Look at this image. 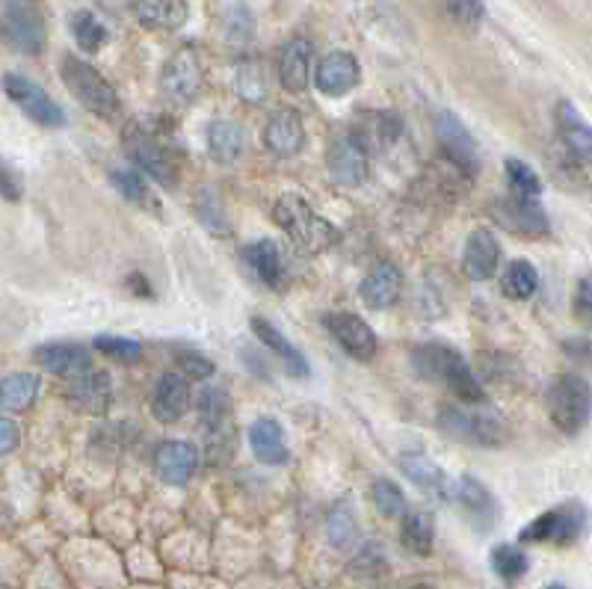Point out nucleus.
I'll list each match as a JSON object with an SVG mask.
<instances>
[{
	"instance_id": "f257e3e1",
	"label": "nucleus",
	"mask_w": 592,
	"mask_h": 589,
	"mask_svg": "<svg viewBox=\"0 0 592 589\" xmlns=\"http://www.w3.org/2000/svg\"><path fill=\"white\" fill-rule=\"evenodd\" d=\"M412 368L418 370V377L444 385L456 401H483V385H480L477 373L468 368L466 358L459 356L454 347H447V344H421L412 353Z\"/></svg>"
},
{
	"instance_id": "f704fd0d",
	"label": "nucleus",
	"mask_w": 592,
	"mask_h": 589,
	"mask_svg": "<svg viewBox=\"0 0 592 589\" xmlns=\"http://www.w3.org/2000/svg\"><path fill=\"white\" fill-rule=\"evenodd\" d=\"M454 501L462 506V510H468V516H474L483 527H489L497 518V504L495 498H492V492H489L480 480L468 477V474L456 480Z\"/></svg>"
},
{
	"instance_id": "b1692460",
	"label": "nucleus",
	"mask_w": 592,
	"mask_h": 589,
	"mask_svg": "<svg viewBox=\"0 0 592 589\" xmlns=\"http://www.w3.org/2000/svg\"><path fill=\"white\" fill-rule=\"evenodd\" d=\"M65 397L89 415H104L113 401V379L104 370H86L81 377H72L65 385Z\"/></svg>"
},
{
	"instance_id": "bf43d9fd",
	"label": "nucleus",
	"mask_w": 592,
	"mask_h": 589,
	"mask_svg": "<svg viewBox=\"0 0 592 589\" xmlns=\"http://www.w3.org/2000/svg\"><path fill=\"white\" fill-rule=\"evenodd\" d=\"M548 589H566V587H560V584H551Z\"/></svg>"
},
{
	"instance_id": "39448f33",
	"label": "nucleus",
	"mask_w": 592,
	"mask_h": 589,
	"mask_svg": "<svg viewBox=\"0 0 592 589\" xmlns=\"http://www.w3.org/2000/svg\"><path fill=\"white\" fill-rule=\"evenodd\" d=\"M548 415L563 435H578L592 415V389L581 373H560L548 389Z\"/></svg>"
},
{
	"instance_id": "7ed1b4c3",
	"label": "nucleus",
	"mask_w": 592,
	"mask_h": 589,
	"mask_svg": "<svg viewBox=\"0 0 592 589\" xmlns=\"http://www.w3.org/2000/svg\"><path fill=\"white\" fill-rule=\"evenodd\" d=\"M122 148L131 158V163L146 175L148 181H158L163 187H175L178 184V158L166 139L160 137L155 127L137 125L131 122L122 134Z\"/></svg>"
},
{
	"instance_id": "49530a36",
	"label": "nucleus",
	"mask_w": 592,
	"mask_h": 589,
	"mask_svg": "<svg viewBox=\"0 0 592 589\" xmlns=\"http://www.w3.org/2000/svg\"><path fill=\"white\" fill-rule=\"evenodd\" d=\"M193 205H196V217H199V222L208 232H229V220L222 213V201L213 189H199Z\"/></svg>"
},
{
	"instance_id": "1a4fd4ad",
	"label": "nucleus",
	"mask_w": 592,
	"mask_h": 589,
	"mask_svg": "<svg viewBox=\"0 0 592 589\" xmlns=\"http://www.w3.org/2000/svg\"><path fill=\"white\" fill-rule=\"evenodd\" d=\"M583 510L578 504L554 506L548 513H542L540 518H533L521 533L518 542H554V545H571L575 539L581 537L583 530Z\"/></svg>"
},
{
	"instance_id": "dca6fc26",
	"label": "nucleus",
	"mask_w": 592,
	"mask_h": 589,
	"mask_svg": "<svg viewBox=\"0 0 592 589\" xmlns=\"http://www.w3.org/2000/svg\"><path fill=\"white\" fill-rule=\"evenodd\" d=\"M201 453L193 442H184V439H166V442L158 444L155 451V471L163 483L170 486H184L190 483V477L199 468Z\"/></svg>"
},
{
	"instance_id": "4468645a",
	"label": "nucleus",
	"mask_w": 592,
	"mask_h": 589,
	"mask_svg": "<svg viewBox=\"0 0 592 589\" xmlns=\"http://www.w3.org/2000/svg\"><path fill=\"white\" fill-rule=\"evenodd\" d=\"M435 137H439V148L444 158H451L456 167H462L474 179L480 169V158H477V143L468 134V127L451 113V110H439L433 119Z\"/></svg>"
},
{
	"instance_id": "e433bc0d",
	"label": "nucleus",
	"mask_w": 592,
	"mask_h": 589,
	"mask_svg": "<svg viewBox=\"0 0 592 589\" xmlns=\"http://www.w3.org/2000/svg\"><path fill=\"white\" fill-rule=\"evenodd\" d=\"M36 394H39V377L36 373H10V377L0 379V409H30Z\"/></svg>"
},
{
	"instance_id": "4be33fe9",
	"label": "nucleus",
	"mask_w": 592,
	"mask_h": 589,
	"mask_svg": "<svg viewBox=\"0 0 592 589\" xmlns=\"http://www.w3.org/2000/svg\"><path fill=\"white\" fill-rule=\"evenodd\" d=\"M353 137H359L368 151H382L392 148L403 137V119L394 110H361L353 119Z\"/></svg>"
},
{
	"instance_id": "6e6552de",
	"label": "nucleus",
	"mask_w": 592,
	"mask_h": 589,
	"mask_svg": "<svg viewBox=\"0 0 592 589\" xmlns=\"http://www.w3.org/2000/svg\"><path fill=\"white\" fill-rule=\"evenodd\" d=\"M0 86H3V93H7V98H10L12 105L18 107L24 116L30 119V122H36L39 127H48V131H53V127L65 125L63 107L57 105L51 95L45 93L42 86L33 84L30 77L10 72V74H3Z\"/></svg>"
},
{
	"instance_id": "2eb2a0df",
	"label": "nucleus",
	"mask_w": 592,
	"mask_h": 589,
	"mask_svg": "<svg viewBox=\"0 0 592 589\" xmlns=\"http://www.w3.org/2000/svg\"><path fill=\"white\" fill-rule=\"evenodd\" d=\"M196 415L205 435H208V451L217 447V442H232V397L220 385H208L196 394Z\"/></svg>"
},
{
	"instance_id": "412c9836",
	"label": "nucleus",
	"mask_w": 592,
	"mask_h": 589,
	"mask_svg": "<svg viewBox=\"0 0 592 589\" xmlns=\"http://www.w3.org/2000/svg\"><path fill=\"white\" fill-rule=\"evenodd\" d=\"M33 361L53 377H81L92 370V356L89 349L74 344V341H51L42 347L33 349Z\"/></svg>"
},
{
	"instance_id": "7c9ffc66",
	"label": "nucleus",
	"mask_w": 592,
	"mask_h": 589,
	"mask_svg": "<svg viewBox=\"0 0 592 589\" xmlns=\"http://www.w3.org/2000/svg\"><path fill=\"white\" fill-rule=\"evenodd\" d=\"M252 332L270 353H275V356L282 358V365L287 368V373H294V377L299 379L308 377L306 356H303V353H299V349H296L294 344L270 323V320H264V317H252Z\"/></svg>"
},
{
	"instance_id": "f3484780",
	"label": "nucleus",
	"mask_w": 592,
	"mask_h": 589,
	"mask_svg": "<svg viewBox=\"0 0 592 589\" xmlns=\"http://www.w3.org/2000/svg\"><path fill=\"white\" fill-rule=\"evenodd\" d=\"M326 329L332 338L338 341V347L353 356L356 361H370L377 356V332L361 320L359 315H349V311H338V315L326 317Z\"/></svg>"
},
{
	"instance_id": "a18cd8bd",
	"label": "nucleus",
	"mask_w": 592,
	"mask_h": 589,
	"mask_svg": "<svg viewBox=\"0 0 592 589\" xmlns=\"http://www.w3.org/2000/svg\"><path fill=\"white\" fill-rule=\"evenodd\" d=\"M92 347H96L101 356L119 361V365H137L139 358H143V344H139L137 338L98 335Z\"/></svg>"
},
{
	"instance_id": "8fccbe9b",
	"label": "nucleus",
	"mask_w": 592,
	"mask_h": 589,
	"mask_svg": "<svg viewBox=\"0 0 592 589\" xmlns=\"http://www.w3.org/2000/svg\"><path fill=\"white\" fill-rule=\"evenodd\" d=\"M172 358H175V368L184 373L187 379H208L213 377V361L208 356H201V353H196V349H187V347H178L175 353H172Z\"/></svg>"
},
{
	"instance_id": "cd10ccee",
	"label": "nucleus",
	"mask_w": 592,
	"mask_h": 589,
	"mask_svg": "<svg viewBox=\"0 0 592 589\" xmlns=\"http://www.w3.org/2000/svg\"><path fill=\"white\" fill-rule=\"evenodd\" d=\"M311 65H314V45L308 39H291L279 53V84L287 93H303L311 81Z\"/></svg>"
},
{
	"instance_id": "13d9d810",
	"label": "nucleus",
	"mask_w": 592,
	"mask_h": 589,
	"mask_svg": "<svg viewBox=\"0 0 592 589\" xmlns=\"http://www.w3.org/2000/svg\"><path fill=\"white\" fill-rule=\"evenodd\" d=\"M7 521H10V516H7V506L0 504V530L7 527Z\"/></svg>"
},
{
	"instance_id": "6e6d98bb",
	"label": "nucleus",
	"mask_w": 592,
	"mask_h": 589,
	"mask_svg": "<svg viewBox=\"0 0 592 589\" xmlns=\"http://www.w3.org/2000/svg\"><path fill=\"white\" fill-rule=\"evenodd\" d=\"M127 284H131V291H134V294L151 296V284H148L146 279H143V275H139V273L131 275V279H127Z\"/></svg>"
},
{
	"instance_id": "a19ab883",
	"label": "nucleus",
	"mask_w": 592,
	"mask_h": 589,
	"mask_svg": "<svg viewBox=\"0 0 592 589\" xmlns=\"http://www.w3.org/2000/svg\"><path fill=\"white\" fill-rule=\"evenodd\" d=\"M72 36L74 42H77V48L86 53H96L101 51L107 45V27L101 22H98L92 12H74L72 15Z\"/></svg>"
},
{
	"instance_id": "a211bd4d",
	"label": "nucleus",
	"mask_w": 592,
	"mask_h": 589,
	"mask_svg": "<svg viewBox=\"0 0 592 589\" xmlns=\"http://www.w3.org/2000/svg\"><path fill=\"white\" fill-rule=\"evenodd\" d=\"M193 406V391L190 379L178 373V370H170L158 379L155 385V394H151V415L158 418L160 424H175L181 421Z\"/></svg>"
},
{
	"instance_id": "603ef678",
	"label": "nucleus",
	"mask_w": 592,
	"mask_h": 589,
	"mask_svg": "<svg viewBox=\"0 0 592 589\" xmlns=\"http://www.w3.org/2000/svg\"><path fill=\"white\" fill-rule=\"evenodd\" d=\"M575 317L583 327L592 329V275H583L575 287Z\"/></svg>"
},
{
	"instance_id": "20e7f679",
	"label": "nucleus",
	"mask_w": 592,
	"mask_h": 589,
	"mask_svg": "<svg viewBox=\"0 0 592 589\" xmlns=\"http://www.w3.org/2000/svg\"><path fill=\"white\" fill-rule=\"evenodd\" d=\"M60 77H63V84L69 86V93H72L89 113H96V116L101 119L119 116L122 101H119L116 89L110 86V81L98 72L96 65L86 63L81 57H74V53H65L63 63H60Z\"/></svg>"
},
{
	"instance_id": "6ab92c4d",
	"label": "nucleus",
	"mask_w": 592,
	"mask_h": 589,
	"mask_svg": "<svg viewBox=\"0 0 592 589\" xmlns=\"http://www.w3.org/2000/svg\"><path fill=\"white\" fill-rule=\"evenodd\" d=\"M261 139H264V146L273 151L275 158H294L306 146L303 116L296 113L294 107H279L273 116L267 119Z\"/></svg>"
},
{
	"instance_id": "c03bdc74",
	"label": "nucleus",
	"mask_w": 592,
	"mask_h": 589,
	"mask_svg": "<svg viewBox=\"0 0 592 589\" xmlns=\"http://www.w3.org/2000/svg\"><path fill=\"white\" fill-rule=\"evenodd\" d=\"M222 33H225V39L234 45L249 42V39L255 36L252 10L244 7V3H232L229 10L222 12Z\"/></svg>"
},
{
	"instance_id": "5fc2aeb1",
	"label": "nucleus",
	"mask_w": 592,
	"mask_h": 589,
	"mask_svg": "<svg viewBox=\"0 0 592 589\" xmlns=\"http://www.w3.org/2000/svg\"><path fill=\"white\" fill-rule=\"evenodd\" d=\"M566 356L575 361H592V344L590 341H566Z\"/></svg>"
},
{
	"instance_id": "a878e982",
	"label": "nucleus",
	"mask_w": 592,
	"mask_h": 589,
	"mask_svg": "<svg viewBox=\"0 0 592 589\" xmlns=\"http://www.w3.org/2000/svg\"><path fill=\"white\" fill-rule=\"evenodd\" d=\"M400 468L418 489L427 492V495L442 498V501H454L456 483L444 474L442 465L433 463L430 456H423V453H403Z\"/></svg>"
},
{
	"instance_id": "f03ea898",
	"label": "nucleus",
	"mask_w": 592,
	"mask_h": 589,
	"mask_svg": "<svg viewBox=\"0 0 592 589\" xmlns=\"http://www.w3.org/2000/svg\"><path fill=\"white\" fill-rule=\"evenodd\" d=\"M273 220L275 225H279V229H282V232L308 255L326 253V249H332V246L338 243V229H335L326 217H320V213L314 211L303 196H296V193H287V196H282V199L275 201Z\"/></svg>"
},
{
	"instance_id": "ea45409f",
	"label": "nucleus",
	"mask_w": 592,
	"mask_h": 589,
	"mask_svg": "<svg viewBox=\"0 0 592 589\" xmlns=\"http://www.w3.org/2000/svg\"><path fill=\"white\" fill-rule=\"evenodd\" d=\"M439 10L447 22L462 33H477L486 19V3L483 0H439Z\"/></svg>"
},
{
	"instance_id": "58836bf2",
	"label": "nucleus",
	"mask_w": 592,
	"mask_h": 589,
	"mask_svg": "<svg viewBox=\"0 0 592 589\" xmlns=\"http://www.w3.org/2000/svg\"><path fill=\"white\" fill-rule=\"evenodd\" d=\"M267 89H270V74H267L261 60H246V63L237 65V72H234V93L240 95L244 101H249V105L264 101Z\"/></svg>"
},
{
	"instance_id": "0eeeda50",
	"label": "nucleus",
	"mask_w": 592,
	"mask_h": 589,
	"mask_svg": "<svg viewBox=\"0 0 592 589\" xmlns=\"http://www.w3.org/2000/svg\"><path fill=\"white\" fill-rule=\"evenodd\" d=\"M3 24H7V39L15 51L27 57H39L48 42V27L39 0H7L3 3Z\"/></svg>"
},
{
	"instance_id": "37998d69",
	"label": "nucleus",
	"mask_w": 592,
	"mask_h": 589,
	"mask_svg": "<svg viewBox=\"0 0 592 589\" xmlns=\"http://www.w3.org/2000/svg\"><path fill=\"white\" fill-rule=\"evenodd\" d=\"M370 498H373V506L380 510L382 516L397 518V516H406V513H409L403 489L394 483V480H388V477H380V480H373Z\"/></svg>"
},
{
	"instance_id": "f8f14e48",
	"label": "nucleus",
	"mask_w": 592,
	"mask_h": 589,
	"mask_svg": "<svg viewBox=\"0 0 592 589\" xmlns=\"http://www.w3.org/2000/svg\"><path fill=\"white\" fill-rule=\"evenodd\" d=\"M471 181L474 179L468 175L466 169L456 167L451 158L439 155V158L421 172V179H418V193L423 196V201H447V205H451V201L466 196V189Z\"/></svg>"
},
{
	"instance_id": "052dcab7",
	"label": "nucleus",
	"mask_w": 592,
	"mask_h": 589,
	"mask_svg": "<svg viewBox=\"0 0 592 589\" xmlns=\"http://www.w3.org/2000/svg\"><path fill=\"white\" fill-rule=\"evenodd\" d=\"M415 589H433V587H415Z\"/></svg>"
},
{
	"instance_id": "c85d7f7f",
	"label": "nucleus",
	"mask_w": 592,
	"mask_h": 589,
	"mask_svg": "<svg viewBox=\"0 0 592 589\" xmlns=\"http://www.w3.org/2000/svg\"><path fill=\"white\" fill-rule=\"evenodd\" d=\"M249 447H252L255 459L264 465H285L291 459L287 451L285 430L275 418H258L249 427Z\"/></svg>"
},
{
	"instance_id": "de8ad7c7",
	"label": "nucleus",
	"mask_w": 592,
	"mask_h": 589,
	"mask_svg": "<svg viewBox=\"0 0 592 589\" xmlns=\"http://www.w3.org/2000/svg\"><path fill=\"white\" fill-rule=\"evenodd\" d=\"M504 169H507L509 189H513L516 196H536V199H540L542 181H540V175H536V172H533V169L525 163V160L509 158L507 163H504Z\"/></svg>"
},
{
	"instance_id": "c9c22d12",
	"label": "nucleus",
	"mask_w": 592,
	"mask_h": 589,
	"mask_svg": "<svg viewBox=\"0 0 592 589\" xmlns=\"http://www.w3.org/2000/svg\"><path fill=\"white\" fill-rule=\"evenodd\" d=\"M536 287H540V273H536V267L525 258H518V261H509L504 267V275H501V294L507 296V299H516V303H525L530 296L536 294Z\"/></svg>"
},
{
	"instance_id": "9b49d317",
	"label": "nucleus",
	"mask_w": 592,
	"mask_h": 589,
	"mask_svg": "<svg viewBox=\"0 0 592 589\" xmlns=\"http://www.w3.org/2000/svg\"><path fill=\"white\" fill-rule=\"evenodd\" d=\"M489 211L509 232L530 234V237H542V234L551 232L548 213H545L536 196H516L513 193L507 199H497Z\"/></svg>"
},
{
	"instance_id": "aec40b11",
	"label": "nucleus",
	"mask_w": 592,
	"mask_h": 589,
	"mask_svg": "<svg viewBox=\"0 0 592 589\" xmlns=\"http://www.w3.org/2000/svg\"><path fill=\"white\" fill-rule=\"evenodd\" d=\"M361 81L359 60L349 51H332L326 53L318 63V72H314V84L323 95L329 98H344L349 95Z\"/></svg>"
},
{
	"instance_id": "9d476101",
	"label": "nucleus",
	"mask_w": 592,
	"mask_h": 589,
	"mask_svg": "<svg viewBox=\"0 0 592 589\" xmlns=\"http://www.w3.org/2000/svg\"><path fill=\"white\" fill-rule=\"evenodd\" d=\"M205 72H201L199 53L193 48H181L166 60L163 72H160V93L172 105H187L201 89Z\"/></svg>"
},
{
	"instance_id": "4c0bfd02",
	"label": "nucleus",
	"mask_w": 592,
	"mask_h": 589,
	"mask_svg": "<svg viewBox=\"0 0 592 589\" xmlns=\"http://www.w3.org/2000/svg\"><path fill=\"white\" fill-rule=\"evenodd\" d=\"M403 545L409 548L412 554H433L435 545V521L430 513H423V510H415V513H406L403 516Z\"/></svg>"
},
{
	"instance_id": "5701e85b",
	"label": "nucleus",
	"mask_w": 592,
	"mask_h": 589,
	"mask_svg": "<svg viewBox=\"0 0 592 589\" xmlns=\"http://www.w3.org/2000/svg\"><path fill=\"white\" fill-rule=\"evenodd\" d=\"M501 267V243L489 229H477L468 234L466 249H462V273L471 282H489L492 275H497Z\"/></svg>"
},
{
	"instance_id": "423d86ee",
	"label": "nucleus",
	"mask_w": 592,
	"mask_h": 589,
	"mask_svg": "<svg viewBox=\"0 0 592 589\" xmlns=\"http://www.w3.org/2000/svg\"><path fill=\"white\" fill-rule=\"evenodd\" d=\"M439 430L474 447H497L507 439V427L495 412H468L456 403L439 406Z\"/></svg>"
},
{
	"instance_id": "c756f323",
	"label": "nucleus",
	"mask_w": 592,
	"mask_h": 589,
	"mask_svg": "<svg viewBox=\"0 0 592 589\" xmlns=\"http://www.w3.org/2000/svg\"><path fill=\"white\" fill-rule=\"evenodd\" d=\"M134 12L148 30L172 33L187 22V0H134Z\"/></svg>"
},
{
	"instance_id": "393cba45",
	"label": "nucleus",
	"mask_w": 592,
	"mask_h": 589,
	"mask_svg": "<svg viewBox=\"0 0 592 589\" xmlns=\"http://www.w3.org/2000/svg\"><path fill=\"white\" fill-rule=\"evenodd\" d=\"M554 122L571 158L578 163H592V125L578 113V107L571 101H560L554 110Z\"/></svg>"
},
{
	"instance_id": "4d7b16f0",
	"label": "nucleus",
	"mask_w": 592,
	"mask_h": 589,
	"mask_svg": "<svg viewBox=\"0 0 592 589\" xmlns=\"http://www.w3.org/2000/svg\"><path fill=\"white\" fill-rule=\"evenodd\" d=\"M0 45H10V39H7V24H3V15H0Z\"/></svg>"
},
{
	"instance_id": "ddd939ff",
	"label": "nucleus",
	"mask_w": 592,
	"mask_h": 589,
	"mask_svg": "<svg viewBox=\"0 0 592 589\" xmlns=\"http://www.w3.org/2000/svg\"><path fill=\"white\" fill-rule=\"evenodd\" d=\"M326 167L335 184H344V187L365 184L370 172L368 146H365L359 137H353V134H344V137L335 139L332 148H329Z\"/></svg>"
},
{
	"instance_id": "bb28decb",
	"label": "nucleus",
	"mask_w": 592,
	"mask_h": 589,
	"mask_svg": "<svg viewBox=\"0 0 592 589\" xmlns=\"http://www.w3.org/2000/svg\"><path fill=\"white\" fill-rule=\"evenodd\" d=\"M403 273L392 261H380L370 267V273L361 282V299L373 311H385L400 299Z\"/></svg>"
},
{
	"instance_id": "3c124183",
	"label": "nucleus",
	"mask_w": 592,
	"mask_h": 589,
	"mask_svg": "<svg viewBox=\"0 0 592 589\" xmlns=\"http://www.w3.org/2000/svg\"><path fill=\"white\" fill-rule=\"evenodd\" d=\"M0 196L7 201H22L24 196V181L18 175V169L3 158H0Z\"/></svg>"
},
{
	"instance_id": "79ce46f5",
	"label": "nucleus",
	"mask_w": 592,
	"mask_h": 589,
	"mask_svg": "<svg viewBox=\"0 0 592 589\" xmlns=\"http://www.w3.org/2000/svg\"><path fill=\"white\" fill-rule=\"evenodd\" d=\"M492 568H495L497 578L509 580V584H513V580L525 578V575H528L530 560L518 545H497L495 551H492Z\"/></svg>"
},
{
	"instance_id": "473e14b6",
	"label": "nucleus",
	"mask_w": 592,
	"mask_h": 589,
	"mask_svg": "<svg viewBox=\"0 0 592 589\" xmlns=\"http://www.w3.org/2000/svg\"><path fill=\"white\" fill-rule=\"evenodd\" d=\"M110 181H113V187L125 196L131 205H137L139 211H148L160 217V196L151 187V181L139 172V169H113L110 172Z\"/></svg>"
},
{
	"instance_id": "2f4dec72",
	"label": "nucleus",
	"mask_w": 592,
	"mask_h": 589,
	"mask_svg": "<svg viewBox=\"0 0 592 589\" xmlns=\"http://www.w3.org/2000/svg\"><path fill=\"white\" fill-rule=\"evenodd\" d=\"M208 151L217 163H237L246 151L244 127L232 119H217L208 127Z\"/></svg>"
},
{
	"instance_id": "72a5a7b5",
	"label": "nucleus",
	"mask_w": 592,
	"mask_h": 589,
	"mask_svg": "<svg viewBox=\"0 0 592 589\" xmlns=\"http://www.w3.org/2000/svg\"><path fill=\"white\" fill-rule=\"evenodd\" d=\"M244 261L246 267L252 270V275L258 282H264L267 287H282V253L273 241H255L244 249Z\"/></svg>"
},
{
	"instance_id": "864d4df0",
	"label": "nucleus",
	"mask_w": 592,
	"mask_h": 589,
	"mask_svg": "<svg viewBox=\"0 0 592 589\" xmlns=\"http://www.w3.org/2000/svg\"><path fill=\"white\" fill-rule=\"evenodd\" d=\"M18 444H22V430H18V424L0 415V456H10L12 451H18Z\"/></svg>"
},
{
	"instance_id": "09e8293b",
	"label": "nucleus",
	"mask_w": 592,
	"mask_h": 589,
	"mask_svg": "<svg viewBox=\"0 0 592 589\" xmlns=\"http://www.w3.org/2000/svg\"><path fill=\"white\" fill-rule=\"evenodd\" d=\"M329 539L335 548H349L359 537V527H356V518L349 513L347 506H335L332 516H329Z\"/></svg>"
}]
</instances>
